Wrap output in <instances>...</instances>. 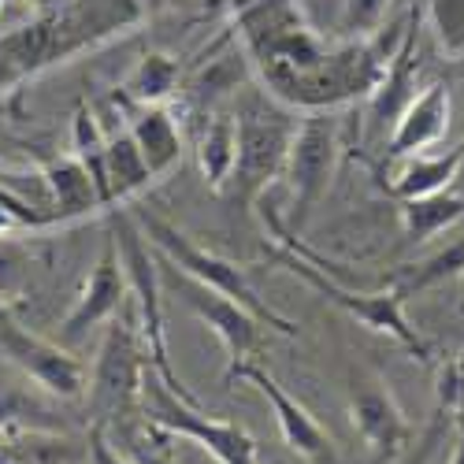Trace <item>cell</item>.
<instances>
[{"label": "cell", "instance_id": "8", "mask_svg": "<svg viewBox=\"0 0 464 464\" xmlns=\"http://www.w3.org/2000/svg\"><path fill=\"white\" fill-rule=\"evenodd\" d=\"M279 260L290 267L294 276H301L308 286H316L327 301H334L342 313H350L361 327L379 331V334H391L394 342H401L409 353H416L420 361H428V342L416 334V327L405 320V297L398 290H345L334 279L320 276L313 264L301 260L297 249H290L286 242H279Z\"/></svg>", "mask_w": 464, "mask_h": 464}, {"label": "cell", "instance_id": "33", "mask_svg": "<svg viewBox=\"0 0 464 464\" xmlns=\"http://www.w3.org/2000/svg\"><path fill=\"white\" fill-rule=\"evenodd\" d=\"M460 294H464V272H460Z\"/></svg>", "mask_w": 464, "mask_h": 464}, {"label": "cell", "instance_id": "4", "mask_svg": "<svg viewBox=\"0 0 464 464\" xmlns=\"http://www.w3.org/2000/svg\"><path fill=\"white\" fill-rule=\"evenodd\" d=\"M235 120H238V160L219 193H227L238 208H249L264 198L267 186L279 182L297 120L290 115V108H272L260 97L246 101Z\"/></svg>", "mask_w": 464, "mask_h": 464}, {"label": "cell", "instance_id": "21", "mask_svg": "<svg viewBox=\"0 0 464 464\" xmlns=\"http://www.w3.org/2000/svg\"><path fill=\"white\" fill-rule=\"evenodd\" d=\"M86 442H71L60 431H15L0 435V464H79Z\"/></svg>", "mask_w": 464, "mask_h": 464}, {"label": "cell", "instance_id": "13", "mask_svg": "<svg viewBox=\"0 0 464 464\" xmlns=\"http://www.w3.org/2000/svg\"><path fill=\"white\" fill-rule=\"evenodd\" d=\"M182 301L193 308V316H198L205 327L216 331V338L223 342V350L230 357V368L227 372H235L238 364L249 361V353L256 350V342H260V320L249 313V308H242L235 297H227L205 283H193L179 272L175 279Z\"/></svg>", "mask_w": 464, "mask_h": 464}, {"label": "cell", "instance_id": "11", "mask_svg": "<svg viewBox=\"0 0 464 464\" xmlns=\"http://www.w3.org/2000/svg\"><path fill=\"white\" fill-rule=\"evenodd\" d=\"M235 379L253 382L256 391L267 398V405H272V412H276V420H279V431H283L286 446H290L301 460H308V464H338V453H334L331 435L320 428V420L308 412L294 394H286V386H283L276 375H267L264 368H256V364L246 361V364H238L235 372H227V382H235Z\"/></svg>", "mask_w": 464, "mask_h": 464}, {"label": "cell", "instance_id": "29", "mask_svg": "<svg viewBox=\"0 0 464 464\" xmlns=\"http://www.w3.org/2000/svg\"><path fill=\"white\" fill-rule=\"evenodd\" d=\"M442 435H446V416H439L431 428H428V435H423L416 446H409V450L398 457V464H431V457L439 453Z\"/></svg>", "mask_w": 464, "mask_h": 464}, {"label": "cell", "instance_id": "19", "mask_svg": "<svg viewBox=\"0 0 464 464\" xmlns=\"http://www.w3.org/2000/svg\"><path fill=\"white\" fill-rule=\"evenodd\" d=\"M464 219V198L453 189L442 193H423V198H405L401 201V227L409 242H431L435 235L450 230L453 223Z\"/></svg>", "mask_w": 464, "mask_h": 464}, {"label": "cell", "instance_id": "1", "mask_svg": "<svg viewBox=\"0 0 464 464\" xmlns=\"http://www.w3.org/2000/svg\"><path fill=\"white\" fill-rule=\"evenodd\" d=\"M238 37L246 56L264 82L290 111L327 115L353 101L372 97L379 86L386 56L375 37L368 42H327L297 8V0H235Z\"/></svg>", "mask_w": 464, "mask_h": 464}, {"label": "cell", "instance_id": "9", "mask_svg": "<svg viewBox=\"0 0 464 464\" xmlns=\"http://www.w3.org/2000/svg\"><path fill=\"white\" fill-rule=\"evenodd\" d=\"M0 353L53 398L79 401L90 386V372L79 357L63 350V345L34 334L30 327H23L5 304H0Z\"/></svg>", "mask_w": 464, "mask_h": 464}, {"label": "cell", "instance_id": "24", "mask_svg": "<svg viewBox=\"0 0 464 464\" xmlns=\"http://www.w3.org/2000/svg\"><path fill=\"white\" fill-rule=\"evenodd\" d=\"M15 431H63V420L15 386H0V435Z\"/></svg>", "mask_w": 464, "mask_h": 464}, {"label": "cell", "instance_id": "14", "mask_svg": "<svg viewBox=\"0 0 464 464\" xmlns=\"http://www.w3.org/2000/svg\"><path fill=\"white\" fill-rule=\"evenodd\" d=\"M450 120H453L450 86L446 82L423 86L391 127V145H386L391 160H405V157H416V152L435 149L450 134Z\"/></svg>", "mask_w": 464, "mask_h": 464}, {"label": "cell", "instance_id": "32", "mask_svg": "<svg viewBox=\"0 0 464 464\" xmlns=\"http://www.w3.org/2000/svg\"><path fill=\"white\" fill-rule=\"evenodd\" d=\"M460 149H464V141H460ZM453 193H460L464 198V152H460V164H457V179H453V186H450Z\"/></svg>", "mask_w": 464, "mask_h": 464}, {"label": "cell", "instance_id": "15", "mask_svg": "<svg viewBox=\"0 0 464 464\" xmlns=\"http://www.w3.org/2000/svg\"><path fill=\"white\" fill-rule=\"evenodd\" d=\"M141 160L149 164L152 179H164L179 157H182V134H179V123L175 115L164 108V104H134L130 108V123H127Z\"/></svg>", "mask_w": 464, "mask_h": 464}, {"label": "cell", "instance_id": "6", "mask_svg": "<svg viewBox=\"0 0 464 464\" xmlns=\"http://www.w3.org/2000/svg\"><path fill=\"white\" fill-rule=\"evenodd\" d=\"M338 168V130L327 115H304L297 120L286 164H283V182L290 193V223L276 242L297 238V230L308 223V216L316 212V205L324 201V193L334 179Z\"/></svg>", "mask_w": 464, "mask_h": 464}, {"label": "cell", "instance_id": "17", "mask_svg": "<svg viewBox=\"0 0 464 464\" xmlns=\"http://www.w3.org/2000/svg\"><path fill=\"white\" fill-rule=\"evenodd\" d=\"M416 97V60H412V34L401 42V49L391 56V63H386L379 86L372 90L368 104H372V123L375 127H386L405 111V104Z\"/></svg>", "mask_w": 464, "mask_h": 464}, {"label": "cell", "instance_id": "16", "mask_svg": "<svg viewBox=\"0 0 464 464\" xmlns=\"http://www.w3.org/2000/svg\"><path fill=\"white\" fill-rule=\"evenodd\" d=\"M45 186L53 193V205H56V223H71V219H82V216H93V212H108L104 208V198L90 175V168L74 157H56L49 168H45Z\"/></svg>", "mask_w": 464, "mask_h": 464}, {"label": "cell", "instance_id": "34", "mask_svg": "<svg viewBox=\"0 0 464 464\" xmlns=\"http://www.w3.org/2000/svg\"><path fill=\"white\" fill-rule=\"evenodd\" d=\"M272 464H286V460H272Z\"/></svg>", "mask_w": 464, "mask_h": 464}, {"label": "cell", "instance_id": "28", "mask_svg": "<svg viewBox=\"0 0 464 464\" xmlns=\"http://www.w3.org/2000/svg\"><path fill=\"white\" fill-rule=\"evenodd\" d=\"M86 460H90V464H134L130 457H123L120 450L111 446L108 423H101V420L90 423V435H86Z\"/></svg>", "mask_w": 464, "mask_h": 464}, {"label": "cell", "instance_id": "18", "mask_svg": "<svg viewBox=\"0 0 464 464\" xmlns=\"http://www.w3.org/2000/svg\"><path fill=\"white\" fill-rule=\"evenodd\" d=\"M104 182L111 193V205H123L134 198V193H141L149 182H157L149 164L141 160L130 130H115L104 138Z\"/></svg>", "mask_w": 464, "mask_h": 464}, {"label": "cell", "instance_id": "27", "mask_svg": "<svg viewBox=\"0 0 464 464\" xmlns=\"http://www.w3.org/2000/svg\"><path fill=\"white\" fill-rule=\"evenodd\" d=\"M439 45L450 56H464V0H423Z\"/></svg>", "mask_w": 464, "mask_h": 464}, {"label": "cell", "instance_id": "10", "mask_svg": "<svg viewBox=\"0 0 464 464\" xmlns=\"http://www.w3.org/2000/svg\"><path fill=\"white\" fill-rule=\"evenodd\" d=\"M350 420L375 460H398L412 446V423L391 394V382H382L375 372L353 375Z\"/></svg>", "mask_w": 464, "mask_h": 464}, {"label": "cell", "instance_id": "2", "mask_svg": "<svg viewBox=\"0 0 464 464\" xmlns=\"http://www.w3.org/2000/svg\"><path fill=\"white\" fill-rule=\"evenodd\" d=\"M130 216H134V223L141 227L145 242L157 249V256H160L168 267H175V272H182V276L193 279V283H205V286H212V290H219V294H227V297H235L242 308H249V313H253L260 324L276 327L279 334H297V327H294L283 313H276V308L267 304V301H260V294L253 290V283L246 279V272H242L235 260H227V256H219V253L198 246L189 235H182L175 223L160 219L157 212L138 208V212H130Z\"/></svg>", "mask_w": 464, "mask_h": 464}, {"label": "cell", "instance_id": "7", "mask_svg": "<svg viewBox=\"0 0 464 464\" xmlns=\"http://www.w3.org/2000/svg\"><path fill=\"white\" fill-rule=\"evenodd\" d=\"M149 368V353L141 331L134 327L130 316H111V327L104 331V342L97 350L93 379L86 386L90 409L101 423H111L115 416H134L141 405V379Z\"/></svg>", "mask_w": 464, "mask_h": 464}, {"label": "cell", "instance_id": "23", "mask_svg": "<svg viewBox=\"0 0 464 464\" xmlns=\"http://www.w3.org/2000/svg\"><path fill=\"white\" fill-rule=\"evenodd\" d=\"M123 90L134 104H164L179 90V63L164 53H149L138 60Z\"/></svg>", "mask_w": 464, "mask_h": 464}, {"label": "cell", "instance_id": "31", "mask_svg": "<svg viewBox=\"0 0 464 464\" xmlns=\"http://www.w3.org/2000/svg\"><path fill=\"white\" fill-rule=\"evenodd\" d=\"M453 420H457V450H453L450 464H464V412H460V416H453Z\"/></svg>", "mask_w": 464, "mask_h": 464}, {"label": "cell", "instance_id": "20", "mask_svg": "<svg viewBox=\"0 0 464 464\" xmlns=\"http://www.w3.org/2000/svg\"><path fill=\"white\" fill-rule=\"evenodd\" d=\"M460 145H453L450 152H416V157H405L401 160V171L398 179L391 182L394 198H423V193H442L453 186L457 179V164H460Z\"/></svg>", "mask_w": 464, "mask_h": 464}, {"label": "cell", "instance_id": "5", "mask_svg": "<svg viewBox=\"0 0 464 464\" xmlns=\"http://www.w3.org/2000/svg\"><path fill=\"white\" fill-rule=\"evenodd\" d=\"M141 416L168 435L198 442L219 464H256L260 460V446L242 423L208 416L201 412V405L182 401L179 394L168 391L152 368H145V379H141Z\"/></svg>", "mask_w": 464, "mask_h": 464}, {"label": "cell", "instance_id": "26", "mask_svg": "<svg viewBox=\"0 0 464 464\" xmlns=\"http://www.w3.org/2000/svg\"><path fill=\"white\" fill-rule=\"evenodd\" d=\"M391 5H394V0H342L338 37H342V42H368V37L382 26Z\"/></svg>", "mask_w": 464, "mask_h": 464}, {"label": "cell", "instance_id": "25", "mask_svg": "<svg viewBox=\"0 0 464 464\" xmlns=\"http://www.w3.org/2000/svg\"><path fill=\"white\" fill-rule=\"evenodd\" d=\"M460 272H464V235L453 238V242H446L439 253H431L423 264H416L412 276L398 286V294L409 297V294H416V290L439 286V283H446V279H460Z\"/></svg>", "mask_w": 464, "mask_h": 464}, {"label": "cell", "instance_id": "12", "mask_svg": "<svg viewBox=\"0 0 464 464\" xmlns=\"http://www.w3.org/2000/svg\"><path fill=\"white\" fill-rule=\"evenodd\" d=\"M127 294L130 290H127V276H123V264H120V249H115V242L108 238L101 256H97V264L90 267L79 297H74L71 313L60 324V342H67V345L82 342L93 327L108 324L115 313H123Z\"/></svg>", "mask_w": 464, "mask_h": 464}, {"label": "cell", "instance_id": "22", "mask_svg": "<svg viewBox=\"0 0 464 464\" xmlns=\"http://www.w3.org/2000/svg\"><path fill=\"white\" fill-rule=\"evenodd\" d=\"M235 160H238V120L235 115H212L208 127L201 130V141H198V168L205 175V182L212 189H223L230 171H235Z\"/></svg>", "mask_w": 464, "mask_h": 464}, {"label": "cell", "instance_id": "3", "mask_svg": "<svg viewBox=\"0 0 464 464\" xmlns=\"http://www.w3.org/2000/svg\"><path fill=\"white\" fill-rule=\"evenodd\" d=\"M111 242H115V249H120L127 290L138 301V331H141L145 353H149V368L160 375V382L168 386L171 394H179L189 405H198V398H193V391H186V382L179 379V372L171 368V357H168L164 301H160V276H157L160 256H157V249L145 242L141 227L134 223L130 212H115V208H111Z\"/></svg>", "mask_w": 464, "mask_h": 464}, {"label": "cell", "instance_id": "30", "mask_svg": "<svg viewBox=\"0 0 464 464\" xmlns=\"http://www.w3.org/2000/svg\"><path fill=\"white\" fill-rule=\"evenodd\" d=\"M127 446H130V460L134 464H175L171 453L157 439H149V435H130Z\"/></svg>", "mask_w": 464, "mask_h": 464}]
</instances>
